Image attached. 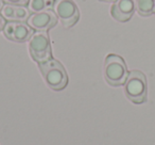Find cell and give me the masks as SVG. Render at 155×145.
I'll use <instances>...</instances> for the list:
<instances>
[{
    "instance_id": "obj_1",
    "label": "cell",
    "mask_w": 155,
    "mask_h": 145,
    "mask_svg": "<svg viewBox=\"0 0 155 145\" xmlns=\"http://www.w3.org/2000/svg\"><path fill=\"white\" fill-rule=\"evenodd\" d=\"M129 76V71L124 60L120 56L110 54L104 62V78L112 87H120L124 85Z\"/></svg>"
},
{
    "instance_id": "obj_2",
    "label": "cell",
    "mask_w": 155,
    "mask_h": 145,
    "mask_svg": "<svg viewBox=\"0 0 155 145\" xmlns=\"http://www.w3.org/2000/svg\"><path fill=\"white\" fill-rule=\"evenodd\" d=\"M43 77L46 83L54 91H61L65 89L68 83V76L64 66L58 61L50 59L49 61L39 64Z\"/></svg>"
},
{
    "instance_id": "obj_3",
    "label": "cell",
    "mask_w": 155,
    "mask_h": 145,
    "mask_svg": "<svg viewBox=\"0 0 155 145\" xmlns=\"http://www.w3.org/2000/svg\"><path fill=\"white\" fill-rule=\"evenodd\" d=\"M124 93L127 97L134 104H143L147 100L148 85L143 73L139 71H132L129 73L124 83Z\"/></svg>"
},
{
    "instance_id": "obj_4",
    "label": "cell",
    "mask_w": 155,
    "mask_h": 145,
    "mask_svg": "<svg viewBox=\"0 0 155 145\" xmlns=\"http://www.w3.org/2000/svg\"><path fill=\"white\" fill-rule=\"evenodd\" d=\"M29 50L33 60L41 64L51 59V44L45 31H37L29 40Z\"/></svg>"
},
{
    "instance_id": "obj_5",
    "label": "cell",
    "mask_w": 155,
    "mask_h": 145,
    "mask_svg": "<svg viewBox=\"0 0 155 145\" xmlns=\"http://www.w3.org/2000/svg\"><path fill=\"white\" fill-rule=\"evenodd\" d=\"M52 10L65 28L73 27L80 17L79 9L72 0H54Z\"/></svg>"
},
{
    "instance_id": "obj_6",
    "label": "cell",
    "mask_w": 155,
    "mask_h": 145,
    "mask_svg": "<svg viewBox=\"0 0 155 145\" xmlns=\"http://www.w3.org/2000/svg\"><path fill=\"white\" fill-rule=\"evenodd\" d=\"M5 37L13 42L24 43L31 39L34 32L28 24L24 22H9L3 28Z\"/></svg>"
},
{
    "instance_id": "obj_7",
    "label": "cell",
    "mask_w": 155,
    "mask_h": 145,
    "mask_svg": "<svg viewBox=\"0 0 155 145\" xmlns=\"http://www.w3.org/2000/svg\"><path fill=\"white\" fill-rule=\"evenodd\" d=\"M58 22V16L53 11L47 10V11L37 12L30 15L27 20V24L33 29L37 31H47L53 28Z\"/></svg>"
},
{
    "instance_id": "obj_8",
    "label": "cell",
    "mask_w": 155,
    "mask_h": 145,
    "mask_svg": "<svg viewBox=\"0 0 155 145\" xmlns=\"http://www.w3.org/2000/svg\"><path fill=\"white\" fill-rule=\"evenodd\" d=\"M136 11V0H116L110 8V15L120 22H129Z\"/></svg>"
},
{
    "instance_id": "obj_9",
    "label": "cell",
    "mask_w": 155,
    "mask_h": 145,
    "mask_svg": "<svg viewBox=\"0 0 155 145\" xmlns=\"http://www.w3.org/2000/svg\"><path fill=\"white\" fill-rule=\"evenodd\" d=\"M1 15L9 22H26L30 17V11L25 5H5L1 9Z\"/></svg>"
},
{
    "instance_id": "obj_10",
    "label": "cell",
    "mask_w": 155,
    "mask_h": 145,
    "mask_svg": "<svg viewBox=\"0 0 155 145\" xmlns=\"http://www.w3.org/2000/svg\"><path fill=\"white\" fill-rule=\"evenodd\" d=\"M136 11L142 17L155 13V0H136Z\"/></svg>"
},
{
    "instance_id": "obj_11",
    "label": "cell",
    "mask_w": 155,
    "mask_h": 145,
    "mask_svg": "<svg viewBox=\"0 0 155 145\" xmlns=\"http://www.w3.org/2000/svg\"><path fill=\"white\" fill-rule=\"evenodd\" d=\"M54 5V0H29L28 9L32 13L52 10Z\"/></svg>"
},
{
    "instance_id": "obj_12",
    "label": "cell",
    "mask_w": 155,
    "mask_h": 145,
    "mask_svg": "<svg viewBox=\"0 0 155 145\" xmlns=\"http://www.w3.org/2000/svg\"><path fill=\"white\" fill-rule=\"evenodd\" d=\"M7 5H28L29 0H2Z\"/></svg>"
},
{
    "instance_id": "obj_13",
    "label": "cell",
    "mask_w": 155,
    "mask_h": 145,
    "mask_svg": "<svg viewBox=\"0 0 155 145\" xmlns=\"http://www.w3.org/2000/svg\"><path fill=\"white\" fill-rule=\"evenodd\" d=\"M5 19L2 17V15H0V31H3V28H5Z\"/></svg>"
},
{
    "instance_id": "obj_14",
    "label": "cell",
    "mask_w": 155,
    "mask_h": 145,
    "mask_svg": "<svg viewBox=\"0 0 155 145\" xmlns=\"http://www.w3.org/2000/svg\"><path fill=\"white\" fill-rule=\"evenodd\" d=\"M99 1H102V2H115L116 0H99Z\"/></svg>"
},
{
    "instance_id": "obj_15",
    "label": "cell",
    "mask_w": 155,
    "mask_h": 145,
    "mask_svg": "<svg viewBox=\"0 0 155 145\" xmlns=\"http://www.w3.org/2000/svg\"><path fill=\"white\" fill-rule=\"evenodd\" d=\"M3 8V1L2 0H0V11H1V9Z\"/></svg>"
},
{
    "instance_id": "obj_16",
    "label": "cell",
    "mask_w": 155,
    "mask_h": 145,
    "mask_svg": "<svg viewBox=\"0 0 155 145\" xmlns=\"http://www.w3.org/2000/svg\"><path fill=\"white\" fill-rule=\"evenodd\" d=\"M154 14H155V13H154Z\"/></svg>"
}]
</instances>
